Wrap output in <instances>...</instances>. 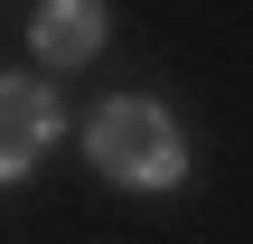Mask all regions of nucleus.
I'll list each match as a JSON object with an SVG mask.
<instances>
[{
    "label": "nucleus",
    "instance_id": "obj_1",
    "mask_svg": "<svg viewBox=\"0 0 253 244\" xmlns=\"http://www.w3.org/2000/svg\"><path fill=\"white\" fill-rule=\"evenodd\" d=\"M84 150H94V169H103V179H122V188H169V179L188 169V141H178V122H169L160 103H141V94L103 103Z\"/></svg>",
    "mask_w": 253,
    "mask_h": 244
},
{
    "label": "nucleus",
    "instance_id": "obj_2",
    "mask_svg": "<svg viewBox=\"0 0 253 244\" xmlns=\"http://www.w3.org/2000/svg\"><path fill=\"white\" fill-rule=\"evenodd\" d=\"M56 141V103H47V85H0V179H19L38 150Z\"/></svg>",
    "mask_w": 253,
    "mask_h": 244
},
{
    "label": "nucleus",
    "instance_id": "obj_3",
    "mask_svg": "<svg viewBox=\"0 0 253 244\" xmlns=\"http://www.w3.org/2000/svg\"><path fill=\"white\" fill-rule=\"evenodd\" d=\"M94 47H103V9L94 0H47L38 9V56L47 66H84Z\"/></svg>",
    "mask_w": 253,
    "mask_h": 244
}]
</instances>
